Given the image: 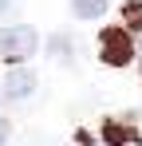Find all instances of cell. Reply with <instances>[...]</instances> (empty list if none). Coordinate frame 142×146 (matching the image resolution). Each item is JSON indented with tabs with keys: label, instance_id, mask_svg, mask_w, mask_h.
Here are the masks:
<instances>
[{
	"label": "cell",
	"instance_id": "obj_9",
	"mask_svg": "<svg viewBox=\"0 0 142 146\" xmlns=\"http://www.w3.org/2000/svg\"><path fill=\"white\" fill-rule=\"evenodd\" d=\"M8 134H12V126H8V119H0V146L8 142Z\"/></svg>",
	"mask_w": 142,
	"mask_h": 146
},
{
	"label": "cell",
	"instance_id": "obj_3",
	"mask_svg": "<svg viewBox=\"0 0 142 146\" xmlns=\"http://www.w3.org/2000/svg\"><path fill=\"white\" fill-rule=\"evenodd\" d=\"M36 71L32 67H12V71L4 75V83H0V99L4 103H20V99H28L32 91H36Z\"/></svg>",
	"mask_w": 142,
	"mask_h": 146
},
{
	"label": "cell",
	"instance_id": "obj_5",
	"mask_svg": "<svg viewBox=\"0 0 142 146\" xmlns=\"http://www.w3.org/2000/svg\"><path fill=\"white\" fill-rule=\"evenodd\" d=\"M47 55H51V59H59V63H71V59H75L71 36H63V32H59V36H51V40H47Z\"/></svg>",
	"mask_w": 142,
	"mask_h": 146
},
{
	"label": "cell",
	"instance_id": "obj_8",
	"mask_svg": "<svg viewBox=\"0 0 142 146\" xmlns=\"http://www.w3.org/2000/svg\"><path fill=\"white\" fill-rule=\"evenodd\" d=\"M16 12V0H0V16H12Z\"/></svg>",
	"mask_w": 142,
	"mask_h": 146
},
{
	"label": "cell",
	"instance_id": "obj_1",
	"mask_svg": "<svg viewBox=\"0 0 142 146\" xmlns=\"http://www.w3.org/2000/svg\"><path fill=\"white\" fill-rule=\"evenodd\" d=\"M40 48V36L32 24H12L0 28V59H12V63H24L32 51Z\"/></svg>",
	"mask_w": 142,
	"mask_h": 146
},
{
	"label": "cell",
	"instance_id": "obj_2",
	"mask_svg": "<svg viewBox=\"0 0 142 146\" xmlns=\"http://www.w3.org/2000/svg\"><path fill=\"white\" fill-rule=\"evenodd\" d=\"M99 59H103L107 67H122V63L134 59V40H130V32L122 24L107 28V32L99 36Z\"/></svg>",
	"mask_w": 142,
	"mask_h": 146
},
{
	"label": "cell",
	"instance_id": "obj_6",
	"mask_svg": "<svg viewBox=\"0 0 142 146\" xmlns=\"http://www.w3.org/2000/svg\"><path fill=\"white\" fill-rule=\"evenodd\" d=\"M71 12L79 20H99L107 12V0H71Z\"/></svg>",
	"mask_w": 142,
	"mask_h": 146
},
{
	"label": "cell",
	"instance_id": "obj_4",
	"mask_svg": "<svg viewBox=\"0 0 142 146\" xmlns=\"http://www.w3.org/2000/svg\"><path fill=\"white\" fill-rule=\"evenodd\" d=\"M103 138H107V146L142 142V134H138V130H134V126H126V122H118V119H107V122H103Z\"/></svg>",
	"mask_w": 142,
	"mask_h": 146
},
{
	"label": "cell",
	"instance_id": "obj_7",
	"mask_svg": "<svg viewBox=\"0 0 142 146\" xmlns=\"http://www.w3.org/2000/svg\"><path fill=\"white\" fill-rule=\"evenodd\" d=\"M122 28L126 32H142V0L122 4Z\"/></svg>",
	"mask_w": 142,
	"mask_h": 146
}]
</instances>
